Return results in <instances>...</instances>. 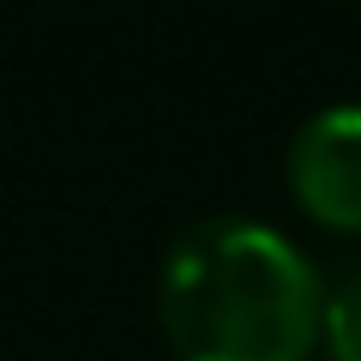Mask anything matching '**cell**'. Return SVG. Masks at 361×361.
Masks as SVG:
<instances>
[{
    "mask_svg": "<svg viewBox=\"0 0 361 361\" xmlns=\"http://www.w3.org/2000/svg\"><path fill=\"white\" fill-rule=\"evenodd\" d=\"M157 319L180 361H307L325 331V295L277 229L217 217L175 241Z\"/></svg>",
    "mask_w": 361,
    "mask_h": 361,
    "instance_id": "obj_1",
    "label": "cell"
},
{
    "mask_svg": "<svg viewBox=\"0 0 361 361\" xmlns=\"http://www.w3.org/2000/svg\"><path fill=\"white\" fill-rule=\"evenodd\" d=\"M289 187L325 229L361 235V109H325L295 133Z\"/></svg>",
    "mask_w": 361,
    "mask_h": 361,
    "instance_id": "obj_2",
    "label": "cell"
},
{
    "mask_svg": "<svg viewBox=\"0 0 361 361\" xmlns=\"http://www.w3.org/2000/svg\"><path fill=\"white\" fill-rule=\"evenodd\" d=\"M325 349L331 361H361V271L325 295Z\"/></svg>",
    "mask_w": 361,
    "mask_h": 361,
    "instance_id": "obj_3",
    "label": "cell"
}]
</instances>
